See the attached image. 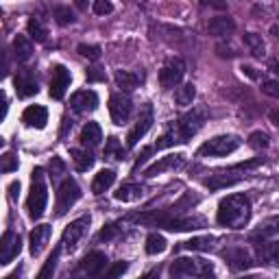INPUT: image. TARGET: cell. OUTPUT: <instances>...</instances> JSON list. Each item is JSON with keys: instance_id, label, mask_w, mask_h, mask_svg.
Instances as JSON below:
<instances>
[{"instance_id": "cell-1", "label": "cell", "mask_w": 279, "mask_h": 279, "mask_svg": "<svg viewBox=\"0 0 279 279\" xmlns=\"http://www.w3.org/2000/svg\"><path fill=\"white\" fill-rule=\"evenodd\" d=\"M251 218V203L244 194H231L220 201L216 220L229 229H244Z\"/></svg>"}, {"instance_id": "cell-2", "label": "cell", "mask_w": 279, "mask_h": 279, "mask_svg": "<svg viewBox=\"0 0 279 279\" xmlns=\"http://www.w3.org/2000/svg\"><path fill=\"white\" fill-rule=\"evenodd\" d=\"M31 179H33V186H31V194L27 199V209L31 218H40L46 209L48 203V192H46V183H44V170L35 168L31 173Z\"/></svg>"}, {"instance_id": "cell-3", "label": "cell", "mask_w": 279, "mask_h": 279, "mask_svg": "<svg viewBox=\"0 0 279 279\" xmlns=\"http://www.w3.org/2000/svg\"><path fill=\"white\" fill-rule=\"evenodd\" d=\"M168 272L173 277H207L212 275L214 268L212 264L205 259H196V257H177L170 264Z\"/></svg>"}, {"instance_id": "cell-4", "label": "cell", "mask_w": 279, "mask_h": 279, "mask_svg": "<svg viewBox=\"0 0 279 279\" xmlns=\"http://www.w3.org/2000/svg\"><path fill=\"white\" fill-rule=\"evenodd\" d=\"M240 137L238 135H218V137H212L209 142H205L203 147L199 149V157H225V155H231L233 151L240 147Z\"/></svg>"}, {"instance_id": "cell-5", "label": "cell", "mask_w": 279, "mask_h": 279, "mask_svg": "<svg viewBox=\"0 0 279 279\" xmlns=\"http://www.w3.org/2000/svg\"><path fill=\"white\" fill-rule=\"evenodd\" d=\"M205 118H207L205 109H192L186 116H181L179 122H177V135H179L181 142H188L192 135H196L201 131V126L205 124Z\"/></svg>"}, {"instance_id": "cell-6", "label": "cell", "mask_w": 279, "mask_h": 279, "mask_svg": "<svg viewBox=\"0 0 279 279\" xmlns=\"http://www.w3.org/2000/svg\"><path fill=\"white\" fill-rule=\"evenodd\" d=\"M87 227H90V216H81L77 220H72L66 229H63V236H61V249L66 251H72L74 246L81 242V238L85 236Z\"/></svg>"}, {"instance_id": "cell-7", "label": "cell", "mask_w": 279, "mask_h": 279, "mask_svg": "<svg viewBox=\"0 0 279 279\" xmlns=\"http://www.w3.org/2000/svg\"><path fill=\"white\" fill-rule=\"evenodd\" d=\"M81 196V188L77 186L74 179H66L61 183L59 192H57V216H63Z\"/></svg>"}, {"instance_id": "cell-8", "label": "cell", "mask_w": 279, "mask_h": 279, "mask_svg": "<svg viewBox=\"0 0 279 279\" xmlns=\"http://www.w3.org/2000/svg\"><path fill=\"white\" fill-rule=\"evenodd\" d=\"M183 74H186V61L179 59V57H175V59L166 61V66L162 68V72H160V83H162V87L170 90V87H177V85L181 83Z\"/></svg>"}, {"instance_id": "cell-9", "label": "cell", "mask_w": 279, "mask_h": 279, "mask_svg": "<svg viewBox=\"0 0 279 279\" xmlns=\"http://www.w3.org/2000/svg\"><path fill=\"white\" fill-rule=\"evenodd\" d=\"M131 111H133V105H131V98L126 94L118 92V94H111L109 98V116L113 120V124H124L126 120L131 118Z\"/></svg>"}, {"instance_id": "cell-10", "label": "cell", "mask_w": 279, "mask_h": 279, "mask_svg": "<svg viewBox=\"0 0 279 279\" xmlns=\"http://www.w3.org/2000/svg\"><path fill=\"white\" fill-rule=\"evenodd\" d=\"M153 126V107L151 105H147L142 111H140V118H137V122H135V126L129 131V135H126V147L129 149H133L135 144L142 140L144 135H147V131Z\"/></svg>"}, {"instance_id": "cell-11", "label": "cell", "mask_w": 279, "mask_h": 279, "mask_svg": "<svg viewBox=\"0 0 279 279\" xmlns=\"http://www.w3.org/2000/svg\"><path fill=\"white\" fill-rule=\"evenodd\" d=\"M168 231H199L207 227V220L203 216H181V218H168L162 225Z\"/></svg>"}, {"instance_id": "cell-12", "label": "cell", "mask_w": 279, "mask_h": 279, "mask_svg": "<svg viewBox=\"0 0 279 279\" xmlns=\"http://www.w3.org/2000/svg\"><path fill=\"white\" fill-rule=\"evenodd\" d=\"M22 249V240L20 236H16L14 231H5L3 244H0V264L7 266L14 262V257H18V253Z\"/></svg>"}, {"instance_id": "cell-13", "label": "cell", "mask_w": 279, "mask_h": 279, "mask_svg": "<svg viewBox=\"0 0 279 279\" xmlns=\"http://www.w3.org/2000/svg\"><path fill=\"white\" fill-rule=\"evenodd\" d=\"M105 266H107L105 253L103 251H92V253H87V255L83 257V262L79 264V270L87 277H96L105 270Z\"/></svg>"}, {"instance_id": "cell-14", "label": "cell", "mask_w": 279, "mask_h": 279, "mask_svg": "<svg viewBox=\"0 0 279 279\" xmlns=\"http://www.w3.org/2000/svg\"><path fill=\"white\" fill-rule=\"evenodd\" d=\"M183 164H186V155H166V157H162L160 162L151 164V166L144 170V177L153 179V177L162 175L164 170H177V168H181Z\"/></svg>"}, {"instance_id": "cell-15", "label": "cell", "mask_w": 279, "mask_h": 279, "mask_svg": "<svg viewBox=\"0 0 279 279\" xmlns=\"http://www.w3.org/2000/svg\"><path fill=\"white\" fill-rule=\"evenodd\" d=\"M70 81H72V77H70L68 70L63 66H55L53 81H50V96H53L55 100H61L63 96H66L68 87H70Z\"/></svg>"}, {"instance_id": "cell-16", "label": "cell", "mask_w": 279, "mask_h": 279, "mask_svg": "<svg viewBox=\"0 0 279 279\" xmlns=\"http://www.w3.org/2000/svg\"><path fill=\"white\" fill-rule=\"evenodd\" d=\"M70 105L77 113H85V111H94L98 107V94L94 90H81L77 94H72Z\"/></svg>"}, {"instance_id": "cell-17", "label": "cell", "mask_w": 279, "mask_h": 279, "mask_svg": "<svg viewBox=\"0 0 279 279\" xmlns=\"http://www.w3.org/2000/svg\"><path fill=\"white\" fill-rule=\"evenodd\" d=\"M223 257L229 262L231 268L236 270H242V268H249V266L255 264V259H253L251 251L244 249V246H238V249H229V251H223Z\"/></svg>"}, {"instance_id": "cell-18", "label": "cell", "mask_w": 279, "mask_h": 279, "mask_svg": "<svg viewBox=\"0 0 279 279\" xmlns=\"http://www.w3.org/2000/svg\"><path fill=\"white\" fill-rule=\"evenodd\" d=\"M22 120L29 126H33V129H44L48 122V111H46V107H42V105H31L24 109Z\"/></svg>"}, {"instance_id": "cell-19", "label": "cell", "mask_w": 279, "mask_h": 279, "mask_svg": "<svg viewBox=\"0 0 279 279\" xmlns=\"http://www.w3.org/2000/svg\"><path fill=\"white\" fill-rule=\"evenodd\" d=\"M50 225H37L33 231H31V253L33 255H40V253L46 249L48 240H50Z\"/></svg>"}, {"instance_id": "cell-20", "label": "cell", "mask_w": 279, "mask_h": 279, "mask_svg": "<svg viewBox=\"0 0 279 279\" xmlns=\"http://www.w3.org/2000/svg\"><path fill=\"white\" fill-rule=\"evenodd\" d=\"M244 175H236V168L231 170H225V173H218V175H212L209 179L205 181V186L209 190H220V188H227V186H233L242 179Z\"/></svg>"}, {"instance_id": "cell-21", "label": "cell", "mask_w": 279, "mask_h": 279, "mask_svg": "<svg viewBox=\"0 0 279 279\" xmlns=\"http://www.w3.org/2000/svg\"><path fill=\"white\" fill-rule=\"evenodd\" d=\"M207 31H209V35H214V37H225V35H231L233 31H236V22H233L231 18H225V16L212 18L207 24Z\"/></svg>"}, {"instance_id": "cell-22", "label": "cell", "mask_w": 279, "mask_h": 279, "mask_svg": "<svg viewBox=\"0 0 279 279\" xmlns=\"http://www.w3.org/2000/svg\"><path fill=\"white\" fill-rule=\"evenodd\" d=\"M279 236V216H270L266 218L264 223H259V227L251 233V240H268V238H275Z\"/></svg>"}, {"instance_id": "cell-23", "label": "cell", "mask_w": 279, "mask_h": 279, "mask_svg": "<svg viewBox=\"0 0 279 279\" xmlns=\"http://www.w3.org/2000/svg\"><path fill=\"white\" fill-rule=\"evenodd\" d=\"M142 196H144V186H140V183H124V186H120L116 192H113V199L122 201V203L140 201Z\"/></svg>"}, {"instance_id": "cell-24", "label": "cell", "mask_w": 279, "mask_h": 279, "mask_svg": "<svg viewBox=\"0 0 279 279\" xmlns=\"http://www.w3.org/2000/svg\"><path fill=\"white\" fill-rule=\"evenodd\" d=\"M100 140H103V129H100L98 122H87L81 129V142H83V147H98Z\"/></svg>"}, {"instance_id": "cell-25", "label": "cell", "mask_w": 279, "mask_h": 279, "mask_svg": "<svg viewBox=\"0 0 279 279\" xmlns=\"http://www.w3.org/2000/svg\"><path fill=\"white\" fill-rule=\"evenodd\" d=\"M37 81L31 77V74H20V77H16V92L18 96L27 98V96H33V94H37Z\"/></svg>"}, {"instance_id": "cell-26", "label": "cell", "mask_w": 279, "mask_h": 279, "mask_svg": "<svg viewBox=\"0 0 279 279\" xmlns=\"http://www.w3.org/2000/svg\"><path fill=\"white\" fill-rule=\"evenodd\" d=\"M113 181H116V173H113V170H100V173L94 177V181H92V192L94 194H103L105 190H109L113 186Z\"/></svg>"}, {"instance_id": "cell-27", "label": "cell", "mask_w": 279, "mask_h": 279, "mask_svg": "<svg viewBox=\"0 0 279 279\" xmlns=\"http://www.w3.org/2000/svg\"><path fill=\"white\" fill-rule=\"evenodd\" d=\"M142 81H144L142 72H124V70H118L116 72V83H118V87H122V90H133V87H137V83H142Z\"/></svg>"}, {"instance_id": "cell-28", "label": "cell", "mask_w": 279, "mask_h": 279, "mask_svg": "<svg viewBox=\"0 0 279 279\" xmlns=\"http://www.w3.org/2000/svg\"><path fill=\"white\" fill-rule=\"evenodd\" d=\"M14 53H16L18 61H27V59H31V55H33V44L24 35H18L14 40Z\"/></svg>"}, {"instance_id": "cell-29", "label": "cell", "mask_w": 279, "mask_h": 279, "mask_svg": "<svg viewBox=\"0 0 279 279\" xmlns=\"http://www.w3.org/2000/svg\"><path fill=\"white\" fill-rule=\"evenodd\" d=\"M70 155H72V162L77 170L81 173H85V170H90L94 166V155L87 153V151H81V149H70Z\"/></svg>"}, {"instance_id": "cell-30", "label": "cell", "mask_w": 279, "mask_h": 279, "mask_svg": "<svg viewBox=\"0 0 279 279\" xmlns=\"http://www.w3.org/2000/svg\"><path fill=\"white\" fill-rule=\"evenodd\" d=\"M214 242H216V238L203 236V238H192V240H188V242H181L179 249H186V251H209V249H214Z\"/></svg>"}, {"instance_id": "cell-31", "label": "cell", "mask_w": 279, "mask_h": 279, "mask_svg": "<svg viewBox=\"0 0 279 279\" xmlns=\"http://www.w3.org/2000/svg\"><path fill=\"white\" fill-rule=\"evenodd\" d=\"M194 96H196V87H194L192 83H186V85L177 87L175 100H177V105H181V107H188V105H192Z\"/></svg>"}, {"instance_id": "cell-32", "label": "cell", "mask_w": 279, "mask_h": 279, "mask_svg": "<svg viewBox=\"0 0 279 279\" xmlns=\"http://www.w3.org/2000/svg\"><path fill=\"white\" fill-rule=\"evenodd\" d=\"M166 238L160 236V233H151V236L147 238V253L149 255H157V253H164L166 251Z\"/></svg>"}, {"instance_id": "cell-33", "label": "cell", "mask_w": 279, "mask_h": 279, "mask_svg": "<svg viewBox=\"0 0 279 279\" xmlns=\"http://www.w3.org/2000/svg\"><path fill=\"white\" fill-rule=\"evenodd\" d=\"M29 35H31V40H35V42H46V35H48V31L46 27L40 22V18H31L29 20Z\"/></svg>"}, {"instance_id": "cell-34", "label": "cell", "mask_w": 279, "mask_h": 279, "mask_svg": "<svg viewBox=\"0 0 279 279\" xmlns=\"http://www.w3.org/2000/svg\"><path fill=\"white\" fill-rule=\"evenodd\" d=\"M244 44L251 48V55H255V57H262L264 55V42H262V37H259V35L246 33L244 35Z\"/></svg>"}, {"instance_id": "cell-35", "label": "cell", "mask_w": 279, "mask_h": 279, "mask_svg": "<svg viewBox=\"0 0 279 279\" xmlns=\"http://www.w3.org/2000/svg\"><path fill=\"white\" fill-rule=\"evenodd\" d=\"M59 251H61V246H59V249H55L53 253H50V257L46 259L44 268L40 270V279H46V277H50V275L55 272V268H57V259H59Z\"/></svg>"}, {"instance_id": "cell-36", "label": "cell", "mask_w": 279, "mask_h": 279, "mask_svg": "<svg viewBox=\"0 0 279 279\" xmlns=\"http://www.w3.org/2000/svg\"><path fill=\"white\" fill-rule=\"evenodd\" d=\"M105 157H109V160H122V147H120L118 137H109V140H107Z\"/></svg>"}, {"instance_id": "cell-37", "label": "cell", "mask_w": 279, "mask_h": 279, "mask_svg": "<svg viewBox=\"0 0 279 279\" xmlns=\"http://www.w3.org/2000/svg\"><path fill=\"white\" fill-rule=\"evenodd\" d=\"M262 257L279 266V242H268L262 246Z\"/></svg>"}, {"instance_id": "cell-38", "label": "cell", "mask_w": 279, "mask_h": 279, "mask_svg": "<svg viewBox=\"0 0 279 279\" xmlns=\"http://www.w3.org/2000/svg\"><path fill=\"white\" fill-rule=\"evenodd\" d=\"M177 142H181L179 135H177V131H168V133H164V135L157 140V144H155V151H162V149H168V147H173V144Z\"/></svg>"}, {"instance_id": "cell-39", "label": "cell", "mask_w": 279, "mask_h": 279, "mask_svg": "<svg viewBox=\"0 0 279 279\" xmlns=\"http://www.w3.org/2000/svg\"><path fill=\"white\" fill-rule=\"evenodd\" d=\"M0 170H3V173H14V170H18V157L14 153H5L3 162H0Z\"/></svg>"}, {"instance_id": "cell-40", "label": "cell", "mask_w": 279, "mask_h": 279, "mask_svg": "<svg viewBox=\"0 0 279 279\" xmlns=\"http://www.w3.org/2000/svg\"><path fill=\"white\" fill-rule=\"evenodd\" d=\"M249 144L253 149H266L268 147V135L266 133H262V131H255V133H251V137H249Z\"/></svg>"}, {"instance_id": "cell-41", "label": "cell", "mask_w": 279, "mask_h": 279, "mask_svg": "<svg viewBox=\"0 0 279 279\" xmlns=\"http://www.w3.org/2000/svg\"><path fill=\"white\" fill-rule=\"evenodd\" d=\"M77 50H79V53L83 55V57H87V59H92V61H96L98 57H100V48L94 46V44H81Z\"/></svg>"}, {"instance_id": "cell-42", "label": "cell", "mask_w": 279, "mask_h": 279, "mask_svg": "<svg viewBox=\"0 0 279 279\" xmlns=\"http://www.w3.org/2000/svg\"><path fill=\"white\" fill-rule=\"evenodd\" d=\"M55 18H57V22L59 24H70V22H74V14L70 9L66 7H57L55 9Z\"/></svg>"}, {"instance_id": "cell-43", "label": "cell", "mask_w": 279, "mask_h": 279, "mask_svg": "<svg viewBox=\"0 0 279 279\" xmlns=\"http://www.w3.org/2000/svg\"><path fill=\"white\" fill-rule=\"evenodd\" d=\"M113 11V5L109 0H94V14L98 16H109Z\"/></svg>"}, {"instance_id": "cell-44", "label": "cell", "mask_w": 279, "mask_h": 279, "mask_svg": "<svg viewBox=\"0 0 279 279\" xmlns=\"http://www.w3.org/2000/svg\"><path fill=\"white\" fill-rule=\"evenodd\" d=\"M262 92L268 94V96L279 98V81H264V83H262Z\"/></svg>"}, {"instance_id": "cell-45", "label": "cell", "mask_w": 279, "mask_h": 279, "mask_svg": "<svg viewBox=\"0 0 279 279\" xmlns=\"http://www.w3.org/2000/svg\"><path fill=\"white\" fill-rule=\"evenodd\" d=\"M126 268H129V264L126 262H116L113 266H109V270H107V277H120L124 275Z\"/></svg>"}, {"instance_id": "cell-46", "label": "cell", "mask_w": 279, "mask_h": 279, "mask_svg": "<svg viewBox=\"0 0 279 279\" xmlns=\"http://www.w3.org/2000/svg\"><path fill=\"white\" fill-rule=\"evenodd\" d=\"M50 168H53V175L55 177H59L66 173V164H63L61 157H53V162H50Z\"/></svg>"}, {"instance_id": "cell-47", "label": "cell", "mask_w": 279, "mask_h": 279, "mask_svg": "<svg viewBox=\"0 0 279 279\" xmlns=\"http://www.w3.org/2000/svg\"><path fill=\"white\" fill-rule=\"evenodd\" d=\"M105 72L100 68H90L87 70V81H92V83H96V81H105Z\"/></svg>"}, {"instance_id": "cell-48", "label": "cell", "mask_w": 279, "mask_h": 279, "mask_svg": "<svg viewBox=\"0 0 279 279\" xmlns=\"http://www.w3.org/2000/svg\"><path fill=\"white\" fill-rule=\"evenodd\" d=\"M116 231H118V227H116V225H107L105 229L100 231V236H98V238H100V240H105V242H107V240H111L113 236H116Z\"/></svg>"}, {"instance_id": "cell-49", "label": "cell", "mask_w": 279, "mask_h": 279, "mask_svg": "<svg viewBox=\"0 0 279 279\" xmlns=\"http://www.w3.org/2000/svg\"><path fill=\"white\" fill-rule=\"evenodd\" d=\"M270 120H272V124H277V126H279V111H277V109H272V111H270Z\"/></svg>"}, {"instance_id": "cell-50", "label": "cell", "mask_w": 279, "mask_h": 279, "mask_svg": "<svg viewBox=\"0 0 279 279\" xmlns=\"http://www.w3.org/2000/svg\"><path fill=\"white\" fill-rule=\"evenodd\" d=\"M74 5H77L79 9H87V5H90V0H74Z\"/></svg>"}, {"instance_id": "cell-51", "label": "cell", "mask_w": 279, "mask_h": 279, "mask_svg": "<svg viewBox=\"0 0 279 279\" xmlns=\"http://www.w3.org/2000/svg\"><path fill=\"white\" fill-rule=\"evenodd\" d=\"M242 72H246V74H249L251 79H255V72H253V68H249V66H244V68H242Z\"/></svg>"}]
</instances>
